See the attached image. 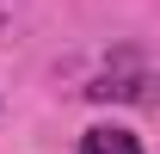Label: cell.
I'll use <instances>...</instances> for the list:
<instances>
[{
    "label": "cell",
    "instance_id": "7a4b0ae2",
    "mask_svg": "<svg viewBox=\"0 0 160 154\" xmlns=\"http://www.w3.org/2000/svg\"><path fill=\"white\" fill-rule=\"evenodd\" d=\"M142 86H148V80H111V74H105V80H92V86H86V99H99V105H105V99H142Z\"/></svg>",
    "mask_w": 160,
    "mask_h": 154
},
{
    "label": "cell",
    "instance_id": "6da1fadb",
    "mask_svg": "<svg viewBox=\"0 0 160 154\" xmlns=\"http://www.w3.org/2000/svg\"><path fill=\"white\" fill-rule=\"evenodd\" d=\"M80 154H142L136 130H123V123H99V130L80 136Z\"/></svg>",
    "mask_w": 160,
    "mask_h": 154
}]
</instances>
